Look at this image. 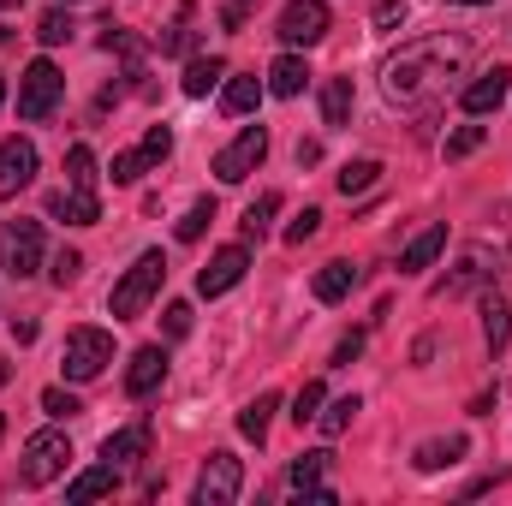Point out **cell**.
<instances>
[{"mask_svg":"<svg viewBox=\"0 0 512 506\" xmlns=\"http://www.w3.org/2000/svg\"><path fill=\"white\" fill-rule=\"evenodd\" d=\"M465 60H471V36H447V30H441V36L405 42V48L382 66V90L393 102H405V108H411V102H429Z\"/></svg>","mask_w":512,"mask_h":506,"instance_id":"obj_1","label":"cell"},{"mask_svg":"<svg viewBox=\"0 0 512 506\" xmlns=\"http://www.w3.org/2000/svg\"><path fill=\"white\" fill-rule=\"evenodd\" d=\"M161 280H167V256H161V251H143V256L126 268V280L114 286V298H108L114 322H137V316L149 310V298L161 292Z\"/></svg>","mask_w":512,"mask_h":506,"instance_id":"obj_2","label":"cell"},{"mask_svg":"<svg viewBox=\"0 0 512 506\" xmlns=\"http://www.w3.org/2000/svg\"><path fill=\"white\" fill-rule=\"evenodd\" d=\"M60 90H66L60 66L54 60H30L24 78H18V120H48L60 108Z\"/></svg>","mask_w":512,"mask_h":506,"instance_id":"obj_3","label":"cell"},{"mask_svg":"<svg viewBox=\"0 0 512 506\" xmlns=\"http://www.w3.org/2000/svg\"><path fill=\"white\" fill-rule=\"evenodd\" d=\"M114 364V334L108 328H72L66 334V381H96Z\"/></svg>","mask_w":512,"mask_h":506,"instance_id":"obj_4","label":"cell"},{"mask_svg":"<svg viewBox=\"0 0 512 506\" xmlns=\"http://www.w3.org/2000/svg\"><path fill=\"white\" fill-rule=\"evenodd\" d=\"M66 459H72V441H66L60 429H42V435L24 441V465H18V477H24L30 489H42V483H54V477L66 471Z\"/></svg>","mask_w":512,"mask_h":506,"instance_id":"obj_5","label":"cell"},{"mask_svg":"<svg viewBox=\"0 0 512 506\" xmlns=\"http://www.w3.org/2000/svg\"><path fill=\"white\" fill-rule=\"evenodd\" d=\"M239 489H245V465H239L233 453H209V459H203V471H197L191 501H197V506H233V501H239Z\"/></svg>","mask_w":512,"mask_h":506,"instance_id":"obj_6","label":"cell"},{"mask_svg":"<svg viewBox=\"0 0 512 506\" xmlns=\"http://www.w3.org/2000/svg\"><path fill=\"white\" fill-rule=\"evenodd\" d=\"M328 24H334L328 0H286L274 30H280V42H286V48H316V42L328 36Z\"/></svg>","mask_w":512,"mask_h":506,"instance_id":"obj_7","label":"cell"},{"mask_svg":"<svg viewBox=\"0 0 512 506\" xmlns=\"http://www.w3.org/2000/svg\"><path fill=\"white\" fill-rule=\"evenodd\" d=\"M262 155H268V131L262 126H245L221 155H215V179L221 185H239V179H251L256 167H262Z\"/></svg>","mask_w":512,"mask_h":506,"instance_id":"obj_8","label":"cell"},{"mask_svg":"<svg viewBox=\"0 0 512 506\" xmlns=\"http://www.w3.org/2000/svg\"><path fill=\"white\" fill-rule=\"evenodd\" d=\"M507 96H512V72H507V66H489V72H477V78L465 84L459 108H465L471 120H483V114H495V108H501Z\"/></svg>","mask_w":512,"mask_h":506,"instance_id":"obj_9","label":"cell"},{"mask_svg":"<svg viewBox=\"0 0 512 506\" xmlns=\"http://www.w3.org/2000/svg\"><path fill=\"white\" fill-rule=\"evenodd\" d=\"M245 268H251V251H245V245H227V251L209 256V268L197 274V292H203V298H221V292H233V286L245 280Z\"/></svg>","mask_w":512,"mask_h":506,"instance_id":"obj_10","label":"cell"},{"mask_svg":"<svg viewBox=\"0 0 512 506\" xmlns=\"http://www.w3.org/2000/svg\"><path fill=\"white\" fill-rule=\"evenodd\" d=\"M30 179H36V143L30 137H6L0 143V203L18 197Z\"/></svg>","mask_w":512,"mask_h":506,"instance_id":"obj_11","label":"cell"},{"mask_svg":"<svg viewBox=\"0 0 512 506\" xmlns=\"http://www.w3.org/2000/svg\"><path fill=\"white\" fill-rule=\"evenodd\" d=\"M161 381H167V352H161V346L131 352V370H126V393H131V399H149Z\"/></svg>","mask_w":512,"mask_h":506,"instance_id":"obj_12","label":"cell"},{"mask_svg":"<svg viewBox=\"0 0 512 506\" xmlns=\"http://www.w3.org/2000/svg\"><path fill=\"white\" fill-rule=\"evenodd\" d=\"M6 262H12L18 280L36 274V262H42V227H36V221H12V233H6Z\"/></svg>","mask_w":512,"mask_h":506,"instance_id":"obj_13","label":"cell"},{"mask_svg":"<svg viewBox=\"0 0 512 506\" xmlns=\"http://www.w3.org/2000/svg\"><path fill=\"white\" fill-rule=\"evenodd\" d=\"M48 215L54 221H72V227H96L102 221V203H96V191H78L72 185V191H54L48 197Z\"/></svg>","mask_w":512,"mask_h":506,"instance_id":"obj_14","label":"cell"},{"mask_svg":"<svg viewBox=\"0 0 512 506\" xmlns=\"http://www.w3.org/2000/svg\"><path fill=\"white\" fill-rule=\"evenodd\" d=\"M114 489H120V465H108V459H102L96 471H84V477L66 489V501H72V506H90V501H102V495H114Z\"/></svg>","mask_w":512,"mask_h":506,"instance_id":"obj_15","label":"cell"},{"mask_svg":"<svg viewBox=\"0 0 512 506\" xmlns=\"http://www.w3.org/2000/svg\"><path fill=\"white\" fill-rule=\"evenodd\" d=\"M143 453H149V423H126L120 435L102 441V459H108V465H131V459H143Z\"/></svg>","mask_w":512,"mask_h":506,"instance_id":"obj_16","label":"cell"},{"mask_svg":"<svg viewBox=\"0 0 512 506\" xmlns=\"http://www.w3.org/2000/svg\"><path fill=\"white\" fill-rule=\"evenodd\" d=\"M221 78H227V60H221V54H197V60L185 66L179 90H185V96H209V90H215Z\"/></svg>","mask_w":512,"mask_h":506,"instance_id":"obj_17","label":"cell"},{"mask_svg":"<svg viewBox=\"0 0 512 506\" xmlns=\"http://www.w3.org/2000/svg\"><path fill=\"white\" fill-rule=\"evenodd\" d=\"M447 251V227H429V233H417L411 245H405V256H399V274H423L435 256Z\"/></svg>","mask_w":512,"mask_h":506,"instance_id":"obj_18","label":"cell"},{"mask_svg":"<svg viewBox=\"0 0 512 506\" xmlns=\"http://www.w3.org/2000/svg\"><path fill=\"white\" fill-rule=\"evenodd\" d=\"M489 274H495V268H489V251H471L453 274H447V280H441V286H435V292H441V298H459V292H471V286H477V280H489Z\"/></svg>","mask_w":512,"mask_h":506,"instance_id":"obj_19","label":"cell"},{"mask_svg":"<svg viewBox=\"0 0 512 506\" xmlns=\"http://www.w3.org/2000/svg\"><path fill=\"white\" fill-rule=\"evenodd\" d=\"M310 84V66L298 60V54H280L274 66H268V96H298Z\"/></svg>","mask_w":512,"mask_h":506,"instance_id":"obj_20","label":"cell"},{"mask_svg":"<svg viewBox=\"0 0 512 506\" xmlns=\"http://www.w3.org/2000/svg\"><path fill=\"white\" fill-rule=\"evenodd\" d=\"M352 102H358L352 96V78H328L322 84V120L328 126H352Z\"/></svg>","mask_w":512,"mask_h":506,"instance_id":"obj_21","label":"cell"},{"mask_svg":"<svg viewBox=\"0 0 512 506\" xmlns=\"http://www.w3.org/2000/svg\"><path fill=\"white\" fill-rule=\"evenodd\" d=\"M483 340H489V352L501 358L512 340V310L501 304V298H483Z\"/></svg>","mask_w":512,"mask_h":506,"instance_id":"obj_22","label":"cell"},{"mask_svg":"<svg viewBox=\"0 0 512 506\" xmlns=\"http://www.w3.org/2000/svg\"><path fill=\"white\" fill-rule=\"evenodd\" d=\"M352 286H358V268H352V262H328V268L316 274V298H322V304H340Z\"/></svg>","mask_w":512,"mask_h":506,"instance_id":"obj_23","label":"cell"},{"mask_svg":"<svg viewBox=\"0 0 512 506\" xmlns=\"http://www.w3.org/2000/svg\"><path fill=\"white\" fill-rule=\"evenodd\" d=\"M274 405H280L274 393H256L251 405L239 411V435H245V441H256V447L268 441V417H274Z\"/></svg>","mask_w":512,"mask_h":506,"instance_id":"obj_24","label":"cell"},{"mask_svg":"<svg viewBox=\"0 0 512 506\" xmlns=\"http://www.w3.org/2000/svg\"><path fill=\"white\" fill-rule=\"evenodd\" d=\"M334 185H340V197H364L370 185H382V161H346Z\"/></svg>","mask_w":512,"mask_h":506,"instance_id":"obj_25","label":"cell"},{"mask_svg":"<svg viewBox=\"0 0 512 506\" xmlns=\"http://www.w3.org/2000/svg\"><path fill=\"white\" fill-rule=\"evenodd\" d=\"M453 459H465V435H447V441H423L417 447V471H441Z\"/></svg>","mask_w":512,"mask_h":506,"instance_id":"obj_26","label":"cell"},{"mask_svg":"<svg viewBox=\"0 0 512 506\" xmlns=\"http://www.w3.org/2000/svg\"><path fill=\"white\" fill-rule=\"evenodd\" d=\"M262 90H268L262 78H233V84L221 90V108H227V114H256V102H262Z\"/></svg>","mask_w":512,"mask_h":506,"instance_id":"obj_27","label":"cell"},{"mask_svg":"<svg viewBox=\"0 0 512 506\" xmlns=\"http://www.w3.org/2000/svg\"><path fill=\"white\" fill-rule=\"evenodd\" d=\"M66 179H72L78 191H96V179H102V173H96V155H90V143H72V149H66Z\"/></svg>","mask_w":512,"mask_h":506,"instance_id":"obj_28","label":"cell"},{"mask_svg":"<svg viewBox=\"0 0 512 506\" xmlns=\"http://www.w3.org/2000/svg\"><path fill=\"white\" fill-rule=\"evenodd\" d=\"M322 405H328V387H322V381H304V387H298V399H292V423H298V429H304V423H316V411H322Z\"/></svg>","mask_w":512,"mask_h":506,"instance_id":"obj_29","label":"cell"},{"mask_svg":"<svg viewBox=\"0 0 512 506\" xmlns=\"http://www.w3.org/2000/svg\"><path fill=\"white\" fill-rule=\"evenodd\" d=\"M352 417H358V393H346V399H334L328 411H316V429H322V435L334 441V435H340V429H346Z\"/></svg>","mask_w":512,"mask_h":506,"instance_id":"obj_30","label":"cell"},{"mask_svg":"<svg viewBox=\"0 0 512 506\" xmlns=\"http://www.w3.org/2000/svg\"><path fill=\"white\" fill-rule=\"evenodd\" d=\"M274 215H280V191H262V197H256L251 209H245V239H262Z\"/></svg>","mask_w":512,"mask_h":506,"instance_id":"obj_31","label":"cell"},{"mask_svg":"<svg viewBox=\"0 0 512 506\" xmlns=\"http://www.w3.org/2000/svg\"><path fill=\"white\" fill-rule=\"evenodd\" d=\"M209 221H215V197H203V203H191V209H185V221H179L173 233H179V239L191 245V239H203V233H209Z\"/></svg>","mask_w":512,"mask_h":506,"instance_id":"obj_32","label":"cell"},{"mask_svg":"<svg viewBox=\"0 0 512 506\" xmlns=\"http://www.w3.org/2000/svg\"><path fill=\"white\" fill-rule=\"evenodd\" d=\"M483 143H489V126H459L447 137V161H465V155H477Z\"/></svg>","mask_w":512,"mask_h":506,"instance_id":"obj_33","label":"cell"},{"mask_svg":"<svg viewBox=\"0 0 512 506\" xmlns=\"http://www.w3.org/2000/svg\"><path fill=\"white\" fill-rule=\"evenodd\" d=\"M328 459H334V453H304V459H298V465L286 471V477H292V489H310V483H322Z\"/></svg>","mask_w":512,"mask_h":506,"instance_id":"obj_34","label":"cell"},{"mask_svg":"<svg viewBox=\"0 0 512 506\" xmlns=\"http://www.w3.org/2000/svg\"><path fill=\"white\" fill-rule=\"evenodd\" d=\"M36 36H42L48 48H60V42H72V18H66V12H42V24H36Z\"/></svg>","mask_w":512,"mask_h":506,"instance_id":"obj_35","label":"cell"},{"mask_svg":"<svg viewBox=\"0 0 512 506\" xmlns=\"http://www.w3.org/2000/svg\"><path fill=\"white\" fill-rule=\"evenodd\" d=\"M167 155H173V131H167V126H149V137H143V161H149V167H161Z\"/></svg>","mask_w":512,"mask_h":506,"instance_id":"obj_36","label":"cell"},{"mask_svg":"<svg viewBox=\"0 0 512 506\" xmlns=\"http://www.w3.org/2000/svg\"><path fill=\"white\" fill-rule=\"evenodd\" d=\"M161 328H167V340H185L191 334V304H167L161 310Z\"/></svg>","mask_w":512,"mask_h":506,"instance_id":"obj_37","label":"cell"},{"mask_svg":"<svg viewBox=\"0 0 512 506\" xmlns=\"http://www.w3.org/2000/svg\"><path fill=\"white\" fill-rule=\"evenodd\" d=\"M42 411H48V417H78L84 405H78L66 387H48V393H42Z\"/></svg>","mask_w":512,"mask_h":506,"instance_id":"obj_38","label":"cell"},{"mask_svg":"<svg viewBox=\"0 0 512 506\" xmlns=\"http://www.w3.org/2000/svg\"><path fill=\"white\" fill-rule=\"evenodd\" d=\"M143 149H126V155H114V185H131V179H143Z\"/></svg>","mask_w":512,"mask_h":506,"instance_id":"obj_39","label":"cell"},{"mask_svg":"<svg viewBox=\"0 0 512 506\" xmlns=\"http://www.w3.org/2000/svg\"><path fill=\"white\" fill-rule=\"evenodd\" d=\"M48 274H54V286H72V280L84 274V256H78V251H60V256H54V268H48Z\"/></svg>","mask_w":512,"mask_h":506,"instance_id":"obj_40","label":"cell"},{"mask_svg":"<svg viewBox=\"0 0 512 506\" xmlns=\"http://www.w3.org/2000/svg\"><path fill=\"white\" fill-rule=\"evenodd\" d=\"M102 48H108V54H126V60H137V54H143V42H137L131 30H114V24H108V36H102Z\"/></svg>","mask_w":512,"mask_h":506,"instance_id":"obj_41","label":"cell"},{"mask_svg":"<svg viewBox=\"0 0 512 506\" xmlns=\"http://www.w3.org/2000/svg\"><path fill=\"white\" fill-rule=\"evenodd\" d=\"M191 48H197V30H191V24H173V30L161 36V54H191Z\"/></svg>","mask_w":512,"mask_h":506,"instance_id":"obj_42","label":"cell"},{"mask_svg":"<svg viewBox=\"0 0 512 506\" xmlns=\"http://www.w3.org/2000/svg\"><path fill=\"white\" fill-rule=\"evenodd\" d=\"M316 227H322V209H304V215L286 227V245H304V239H316Z\"/></svg>","mask_w":512,"mask_h":506,"instance_id":"obj_43","label":"cell"},{"mask_svg":"<svg viewBox=\"0 0 512 506\" xmlns=\"http://www.w3.org/2000/svg\"><path fill=\"white\" fill-rule=\"evenodd\" d=\"M376 24H382V30L405 24V0H376Z\"/></svg>","mask_w":512,"mask_h":506,"instance_id":"obj_44","label":"cell"},{"mask_svg":"<svg viewBox=\"0 0 512 506\" xmlns=\"http://www.w3.org/2000/svg\"><path fill=\"white\" fill-rule=\"evenodd\" d=\"M358 352H364V334H358V328H352V334H346V340H340V346H334V364H352V358H358Z\"/></svg>","mask_w":512,"mask_h":506,"instance_id":"obj_45","label":"cell"},{"mask_svg":"<svg viewBox=\"0 0 512 506\" xmlns=\"http://www.w3.org/2000/svg\"><path fill=\"white\" fill-rule=\"evenodd\" d=\"M36 334H42L36 322H12V340H18V346H36Z\"/></svg>","mask_w":512,"mask_h":506,"instance_id":"obj_46","label":"cell"},{"mask_svg":"<svg viewBox=\"0 0 512 506\" xmlns=\"http://www.w3.org/2000/svg\"><path fill=\"white\" fill-rule=\"evenodd\" d=\"M447 6H489V0H447Z\"/></svg>","mask_w":512,"mask_h":506,"instance_id":"obj_47","label":"cell"},{"mask_svg":"<svg viewBox=\"0 0 512 506\" xmlns=\"http://www.w3.org/2000/svg\"><path fill=\"white\" fill-rule=\"evenodd\" d=\"M0 6H24V0H0Z\"/></svg>","mask_w":512,"mask_h":506,"instance_id":"obj_48","label":"cell"},{"mask_svg":"<svg viewBox=\"0 0 512 506\" xmlns=\"http://www.w3.org/2000/svg\"><path fill=\"white\" fill-rule=\"evenodd\" d=\"M233 6H245V12H251V0H233Z\"/></svg>","mask_w":512,"mask_h":506,"instance_id":"obj_49","label":"cell"},{"mask_svg":"<svg viewBox=\"0 0 512 506\" xmlns=\"http://www.w3.org/2000/svg\"><path fill=\"white\" fill-rule=\"evenodd\" d=\"M0 102H6V84H0Z\"/></svg>","mask_w":512,"mask_h":506,"instance_id":"obj_50","label":"cell"},{"mask_svg":"<svg viewBox=\"0 0 512 506\" xmlns=\"http://www.w3.org/2000/svg\"><path fill=\"white\" fill-rule=\"evenodd\" d=\"M0 435H6V417H0Z\"/></svg>","mask_w":512,"mask_h":506,"instance_id":"obj_51","label":"cell"}]
</instances>
